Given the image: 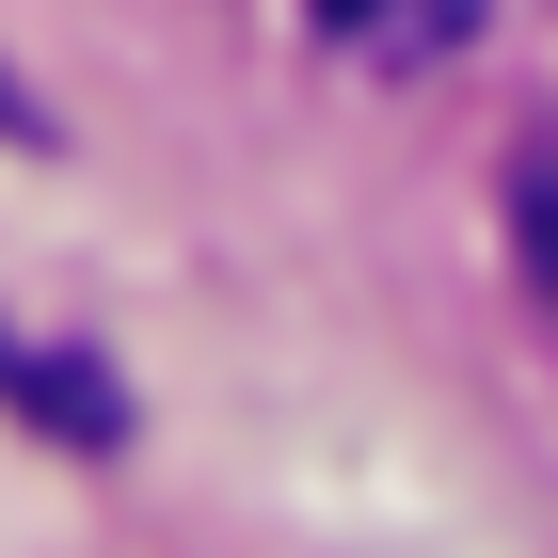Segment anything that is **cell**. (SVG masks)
<instances>
[{
  "label": "cell",
  "mask_w": 558,
  "mask_h": 558,
  "mask_svg": "<svg viewBox=\"0 0 558 558\" xmlns=\"http://www.w3.org/2000/svg\"><path fill=\"white\" fill-rule=\"evenodd\" d=\"M495 16H511V0H303V33H319V48H351V64H384V81H415V64H463Z\"/></svg>",
  "instance_id": "obj_1"
},
{
  "label": "cell",
  "mask_w": 558,
  "mask_h": 558,
  "mask_svg": "<svg viewBox=\"0 0 558 558\" xmlns=\"http://www.w3.org/2000/svg\"><path fill=\"white\" fill-rule=\"evenodd\" d=\"M511 256H526V288L558 303V96L526 112V144H511Z\"/></svg>",
  "instance_id": "obj_2"
},
{
  "label": "cell",
  "mask_w": 558,
  "mask_h": 558,
  "mask_svg": "<svg viewBox=\"0 0 558 558\" xmlns=\"http://www.w3.org/2000/svg\"><path fill=\"white\" fill-rule=\"evenodd\" d=\"M0 129H16V81H0Z\"/></svg>",
  "instance_id": "obj_3"
}]
</instances>
